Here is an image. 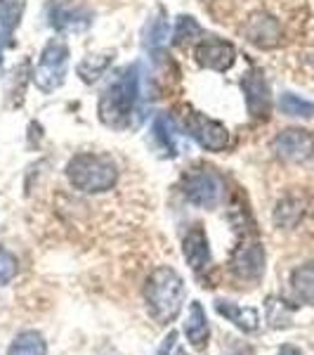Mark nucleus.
Returning <instances> with one entry per match:
<instances>
[{
    "label": "nucleus",
    "instance_id": "f257e3e1",
    "mask_svg": "<svg viewBox=\"0 0 314 355\" xmlns=\"http://www.w3.org/2000/svg\"><path fill=\"white\" fill-rule=\"evenodd\" d=\"M187 287L185 279L180 277V272L170 266L156 268L145 284V301L147 311L158 324L173 322L180 315L182 306H185Z\"/></svg>",
    "mask_w": 314,
    "mask_h": 355
},
{
    "label": "nucleus",
    "instance_id": "f03ea898",
    "mask_svg": "<svg viewBox=\"0 0 314 355\" xmlns=\"http://www.w3.org/2000/svg\"><path fill=\"white\" fill-rule=\"evenodd\" d=\"M66 180L73 190L85 194H102L109 192L118 180L116 162L107 154L81 152L68 159L66 164Z\"/></svg>",
    "mask_w": 314,
    "mask_h": 355
},
{
    "label": "nucleus",
    "instance_id": "7ed1b4c3",
    "mask_svg": "<svg viewBox=\"0 0 314 355\" xmlns=\"http://www.w3.org/2000/svg\"><path fill=\"white\" fill-rule=\"evenodd\" d=\"M137 93H140V78H137V69H128L116 83H111L104 90V95L100 97V114L102 123L109 125V128L123 130L130 125L135 112Z\"/></svg>",
    "mask_w": 314,
    "mask_h": 355
},
{
    "label": "nucleus",
    "instance_id": "20e7f679",
    "mask_svg": "<svg viewBox=\"0 0 314 355\" xmlns=\"http://www.w3.org/2000/svg\"><path fill=\"white\" fill-rule=\"evenodd\" d=\"M182 192H185L187 202L198 206V209H215L225 199V180L218 171L208 168V166H198L185 175Z\"/></svg>",
    "mask_w": 314,
    "mask_h": 355
},
{
    "label": "nucleus",
    "instance_id": "39448f33",
    "mask_svg": "<svg viewBox=\"0 0 314 355\" xmlns=\"http://www.w3.org/2000/svg\"><path fill=\"white\" fill-rule=\"evenodd\" d=\"M66 67H68L66 43L59 41V38L48 41V45H45L43 53H41V60H38L36 71H33L36 88L43 90V93H53V90H57L62 83H64Z\"/></svg>",
    "mask_w": 314,
    "mask_h": 355
},
{
    "label": "nucleus",
    "instance_id": "423d86ee",
    "mask_svg": "<svg viewBox=\"0 0 314 355\" xmlns=\"http://www.w3.org/2000/svg\"><path fill=\"white\" fill-rule=\"evenodd\" d=\"M182 125H185L187 135L194 137V140L208 152H222V150H227V145H230V130H227L220 121L205 116L201 112L185 114Z\"/></svg>",
    "mask_w": 314,
    "mask_h": 355
},
{
    "label": "nucleus",
    "instance_id": "0eeeda50",
    "mask_svg": "<svg viewBox=\"0 0 314 355\" xmlns=\"http://www.w3.org/2000/svg\"><path fill=\"white\" fill-rule=\"evenodd\" d=\"M272 152L277 154L281 162L302 164L310 157H314V135L310 130H302V128L281 130V133L272 140Z\"/></svg>",
    "mask_w": 314,
    "mask_h": 355
},
{
    "label": "nucleus",
    "instance_id": "6e6552de",
    "mask_svg": "<svg viewBox=\"0 0 314 355\" xmlns=\"http://www.w3.org/2000/svg\"><path fill=\"white\" fill-rule=\"evenodd\" d=\"M243 38L255 45V48H262V50H272L281 43L284 38V28L279 24L277 17H272L270 12H255L250 15L243 24Z\"/></svg>",
    "mask_w": 314,
    "mask_h": 355
},
{
    "label": "nucleus",
    "instance_id": "1a4fd4ad",
    "mask_svg": "<svg viewBox=\"0 0 314 355\" xmlns=\"http://www.w3.org/2000/svg\"><path fill=\"white\" fill-rule=\"evenodd\" d=\"M230 266L239 279H246V282L260 279V275L265 272V251H262V244L258 239H243L234 249Z\"/></svg>",
    "mask_w": 314,
    "mask_h": 355
},
{
    "label": "nucleus",
    "instance_id": "9d476101",
    "mask_svg": "<svg viewBox=\"0 0 314 355\" xmlns=\"http://www.w3.org/2000/svg\"><path fill=\"white\" fill-rule=\"evenodd\" d=\"M194 60L205 69H213V71H227L234 64V60H237V50H234L232 43L210 36L196 43Z\"/></svg>",
    "mask_w": 314,
    "mask_h": 355
},
{
    "label": "nucleus",
    "instance_id": "9b49d317",
    "mask_svg": "<svg viewBox=\"0 0 314 355\" xmlns=\"http://www.w3.org/2000/svg\"><path fill=\"white\" fill-rule=\"evenodd\" d=\"M243 95H246V107L248 114L255 119H265L270 114L272 107V97H270V85L258 71L246 73V78L241 81Z\"/></svg>",
    "mask_w": 314,
    "mask_h": 355
},
{
    "label": "nucleus",
    "instance_id": "f8f14e48",
    "mask_svg": "<svg viewBox=\"0 0 314 355\" xmlns=\"http://www.w3.org/2000/svg\"><path fill=\"white\" fill-rule=\"evenodd\" d=\"M50 24L57 31H83L85 26H90V12L83 5L55 3L50 8Z\"/></svg>",
    "mask_w": 314,
    "mask_h": 355
},
{
    "label": "nucleus",
    "instance_id": "ddd939ff",
    "mask_svg": "<svg viewBox=\"0 0 314 355\" xmlns=\"http://www.w3.org/2000/svg\"><path fill=\"white\" fill-rule=\"evenodd\" d=\"M182 254H185V261L190 263L192 270H203L210 263V246H208V237H205L201 225H194L190 232L182 239Z\"/></svg>",
    "mask_w": 314,
    "mask_h": 355
},
{
    "label": "nucleus",
    "instance_id": "4468645a",
    "mask_svg": "<svg viewBox=\"0 0 314 355\" xmlns=\"http://www.w3.org/2000/svg\"><path fill=\"white\" fill-rule=\"evenodd\" d=\"M215 311H218L225 320H230L237 329L246 331V334H250V331H255L260 327V315L255 308H243L232 301L220 299V301H215Z\"/></svg>",
    "mask_w": 314,
    "mask_h": 355
},
{
    "label": "nucleus",
    "instance_id": "2eb2a0df",
    "mask_svg": "<svg viewBox=\"0 0 314 355\" xmlns=\"http://www.w3.org/2000/svg\"><path fill=\"white\" fill-rule=\"evenodd\" d=\"M185 336L194 348H203L208 341V318L205 311L198 301H194L187 313V322H185Z\"/></svg>",
    "mask_w": 314,
    "mask_h": 355
},
{
    "label": "nucleus",
    "instance_id": "dca6fc26",
    "mask_svg": "<svg viewBox=\"0 0 314 355\" xmlns=\"http://www.w3.org/2000/svg\"><path fill=\"white\" fill-rule=\"evenodd\" d=\"M290 289L298 303H307L314 306V263H305V266L295 268L290 275Z\"/></svg>",
    "mask_w": 314,
    "mask_h": 355
},
{
    "label": "nucleus",
    "instance_id": "f3484780",
    "mask_svg": "<svg viewBox=\"0 0 314 355\" xmlns=\"http://www.w3.org/2000/svg\"><path fill=\"white\" fill-rule=\"evenodd\" d=\"M8 355H48V343H45L41 331L26 329L15 336L10 343Z\"/></svg>",
    "mask_w": 314,
    "mask_h": 355
},
{
    "label": "nucleus",
    "instance_id": "a211bd4d",
    "mask_svg": "<svg viewBox=\"0 0 314 355\" xmlns=\"http://www.w3.org/2000/svg\"><path fill=\"white\" fill-rule=\"evenodd\" d=\"M26 10V0H0V31L12 36Z\"/></svg>",
    "mask_w": 314,
    "mask_h": 355
},
{
    "label": "nucleus",
    "instance_id": "6ab92c4d",
    "mask_svg": "<svg viewBox=\"0 0 314 355\" xmlns=\"http://www.w3.org/2000/svg\"><path fill=\"white\" fill-rule=\"evenodd\" d=\"M265 311H267V322L270 327L274 329H281V327H288L290 324V308L286 306V301L277 299V296H270L265 301Z\"/></svg>",
    "mask_w": 314,
    "mask_h": 355
},
{
    "label": "nucleus",
    "instance_id": "aec40b11",
    "mask_svg": "<svg viewBox=\"0 0 314 355\" xmlns=\"http://www.w3.org/2000/svg\"><path fill=\"white\" fill-rule=\"evenodd\" d=\"M279 110H281L286 116H300V119H312L314 116V105L302 97L293 95V93H284L281 100H279Z\"/></svg>",
    "mask_w": 314,
    "mask_h": 355
},
{
    "label": "nucleus",
    "instance_id": "412c9836",
    "mask_svg": "<svg viewBox=\"0 0 314 355\" xmlns=\"http://www.w3.org/2000/svg\"><path fill=\"white\" fill-rule=\"evenodd\" d=\"M302 216V206L300 202H295V199H284L281 204H279L277 214H274V218H277L279 225L284 227H290L298 223V218Z\"/></svg>",
    "mask_w": 314,
    "mask_h": 355
},
{
    "label": "nucleus",
    "instance_id": "4be33fe9",
    "mask_svg": "<svg viewBox=\"0 0 314 355\" xmlns=\"http://www.w3.org/2000/svg\"><path fill=\"white\" fill-rule=\"evenodd\" d=\"M154 137L156 140H161L163 150L168 154H175V135H173V123L168 121L165 116L156 119V123H154Z\"/></svg>",
    "mask_w": 314,
    "mask_h": 355
},
{
    "label": "nucleus",
    "instance_id": "5701e85b",
    "mask_svg": "<svg viewBox=\"0 0 314 355\" xmlns=\"http://www.w3.org/2000/svg\"><path fill=\"white\" fill-rule=\"evenodd\" d=\"M17 270H19V263H17V256L10 254L8 249L0 246V284H8L17 277Z\"/></svg>",
    "mask_w": 314,
    "mask_h": 355
},
{
    "label": "nucleus",
    "instance_id": "b1692460",
    "mask_svg": "<svg viewBox=\"0 0 314 355\" xmlns=\"http://www.w3.org/2000/svg\"><path fill=\"white\" fill-rule=\"evenodd\" d=\"M201 33V26L196 24V21L192 19V17H180V21H178V31H175V43L182 45V43H190L194 41V38Z\"/></svg>",
    "mask_w": 314,
    "mask_h": 355
},
{
    "label": "nucleus",
    "instance_id": "393cba45",
    "mask_svg": "<svg viewBox=\"0 0 314 355\" xmlns=\"http://www.w3.org/2000/svg\"><path fill=\"white\" fill-rule=\"evenodd\" d=\"M107 64H109V60H100L97 64H93V57H88L85 62H81V67H78V73H81L85 81H95V78L107 69Z\"/></svg>",
    "mask_w": 314,
    "mask_h": 355
},
{
    "label": "nucleus",
    "instance_id": "a878e982",
    "mask_svg": "<svg viewBox=\"0 0 314 355\" xmlns=\"http://www.w3.org/2000/svg\"><path fill=\"white\" fill-rule=\"evenodd\" d=\"M151 45H158V43H163L165 38H168V19L165 17H158L156 21H154V26H151Z\"/></svg>",
    "mask_w": 314,
    "mask_h": 355
},
{
    "label": "nucleus",
    "instance_id": "bb28decb",
    "mask_svg": "<svg viewBox=\"0 0 314 355\" xmlns=\"http://www.w3.org/2000/svg\"><path fill=\"white\" fill-rule=\"evenodd\" d=\"M175 339H178V334H175V331H170V334L163 339L161 346H158L156 355H170V351H173V346H175Z\"/></svg>",
    "mask_w": 314,
    "mask_h": 355
},
{
    "label": "nucleus",
    "instance_id": "cd10ccee",
    "mask_svg": "<svg viewBox=\"0 0 314 355\" xmlns=\"http://www.w3.org/2000/svg\"><path fill=\"white\" fill-rule=\"evenodd\" d=\"M277 355H305L300 351V348H295V346H281V351H279Z\"/></svg>",
    "mask_w": 314,
    "mask_h": 355
},
{
    "label": "nucleus",
    "instance_id": "c85d7f7f",
    "mask_svg": "<svg viewBox=\"0 0 314 355\" xmlns=\"http://www.w3.org/2000/svg\"><path fill=\"white\" fill-rule=\"evenodd\" d=\"M175 355H190V353H187V351H185V348H180V351H178V353H175Z\"/></svg>",
    "mask_w": 314,
    "mask_h": 355
}]
</instances>
